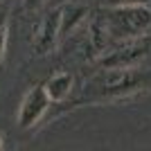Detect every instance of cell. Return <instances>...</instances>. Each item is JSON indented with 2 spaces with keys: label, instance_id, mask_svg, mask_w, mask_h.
Returning a JSON list of instances; mask_svg holds the SVG:
<instances>
[{
  "label": "cell",
  "instance_id": "cell-1",
  "mask_svg": "<svg viewBox=\"0 0 151 151\" xmlns=\"http://www.w3.org/2000/svg\"><path fill=\"white\" fill-rule=\"evenodd\" d=\"M142 90H151V75L138 68H104L86 83L90 99H126Z\"/></svg>",
  "mask_w": 151,
  "mask_h": 151
},
{
  "label": "cell",
  "instance_id": "cell-2",
  "mask_svg": "<svg viewBox=\"0 0 151 151\" xmlns=\"http://www.w3.org/2000/svg\"><path fill=\"white\" fill-rule=\"evenodd\" d=\"M99 25L104 27L106 36L117 41H131V38L145 36L151 27V9L145 2H124L113 5L106 12H101Z\"/></svg>",
  "mask_w": 151,
  "mask_h": 151
},
{
  "label": "cell",
  "instance_id": "cell-3",
  "mask_svg": "<svg viewBox=\"0 0 151 151\" xmlns=\"http://www.w3.org/2000/svg\"><path fill=\"white\" fill-rule=\"evenodd\" d=\"M149 52V38H131V41H122L117 47L108 50L99 59L101 68H135V63Z\"/></svg>",
  "mask_w": 151,
  "mask_h": 151
},
{
  "label": "cell",
  "instance_id": "cell-4",
  "mask_svg": "<svg viewBox=\"0 0 151 151\" xmlns=\"http://www.w3.org/2000/svg\"><path fill=\"white\" fill-rule=\"evenodd\" d=\"M50 95L45 90V83L43 86H34L25 93L23 101H20L18 106V126L20 129H32V126H36L41 122L45 113H47V108H50Z\"/></svg>",
  "mask_w": 151,
  "mask_h": 151
},
{
  "label": "cell",
  "instance_id": "cell-5",
  "mask_svg": "<svg viewBox=\"0 0 151 151\" xmlns=\"http://www.w3.org/2000/svg\"><path fill=\"white\" fill-rule=\"evenodd\" d=\"M61 18H63V9H54L43 18L36 36L32 41V47L36 50V54H47L54 50L57 41L61 38Z\"/></svg>",
  "mask_w": 151,
  "mask_h": 151
},
{
  "label": "cell",
  "instance_id": "cell-6",
  "mask_svg": "<svg viewBox=\"0 0 151 151\" xmlns=\"http://www.w3.org/2000/svg\"><path fill=\"white\" fill-rule=\"evenodd\" d=\"M45 90L50 95L52 101H63L72 93V75L68 72H57V75H52L47 81H45Z\"/></svg>",
  "mask_w": 151,
  "mask_h": 151
},
{
  "label": "cell",
  "instance_id": "cell-7",
  "mask_svg": "<svg viewBox=\"0 0 151 151\" xmlns=\"http://www.w3.org/2000/svg\"><path fill=\"white\" fill-rule=\"evenodd\" d=\"M88 16V9L86 7H79V5H68L63 7V18H61V36L75 32V27L79 23H83Z\"/></svg>",
  "mask_w": 151,
  "mask_h": 151
},
{
  "label": "cell",
  "instance_id": "cell-8",
  "mask_svg": "<svg viewBox=\"0 0 151 151\" xmlns=\"http://www.w3.org/2000/svg\"><path fill=\"white\" fill-rule=\"evenodd\" d=\"M5 50H7V25L0 23V63L5 59Z\"/></svg>",
  "mask_w": 151,
  "mask_h": 151
},
{
  "label": "cell",
  "instance_id": "cell-9",
  "mask_svg": "<svg viewBox=\"0 0 151 151\" xmlns=\"http://www.w3.org/2000/svg\"><path fill=\"white\" fill-rule=\"evenodd\" d=\"M41 5H45V0H23V7H25V9H29V12L38 9Z\"/></svg>",
  "mask_w": 151,
  "mask_h": 151
},
{
  "label": "cell",
  "instance_id": "cell-10",
  "mask_svg": "<svg viewBox=\"0 0 151 151\" xmlns=\"http://www.w3.org/2000/svg\"><path fill=\"white\" fill-rule=\"evenodd\" d=\"M115 5H124V2H147V0H113Z\"/></svg>",
  "mask_w": 151,
  "mask_h": 151
},
{
  "label": "cell",
  "instance_id": "cell-11",
  "mask_svg": "<svg viewBox=\"0 0 151 151\" xmlns=\"http://www.w3.org/2000/svg\"><path fill=\"white\" fill-rule=\"evenodd\" d=\"M0 151H2V135H0Z\"/></svg>",
  "mask_w": 151,
  "mask_h": 151
}]
</instances>
